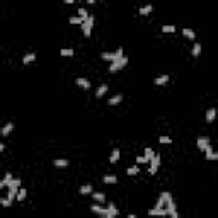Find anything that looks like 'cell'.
<instances>
[{"mask_svg":"<svg viewBox=\"0 0 218 218\" xmlns=\"http://www.w3.org/2000/svg\"><path fill=\"white\" fill-rule=\"evenodd\" d=\"M169 199H172V196H171V192L169 191L160 192V196H158V199H157V203H155L154 208H165V205H167V201Z\"/></svg>","mask_w":218,"mask_h":218,"instance_id":"4","label":"cell"},{"mask_svg":"<svg viewBox=\"0 0 218 218\" xmlns=\"http://www.w3.org/2000/svg\"><path fill=\"white\" fill-rule=\"evenodd\" d=\"M208 145H209V140H208L206 137H199V138H198V148H199V150H203V152H205V148H206Z\"/></svg>","mask_w":218,"mask_h":218,"instance_id":"10","label":"cell"},{"mask_svg":"<svg viewBox=\"0 0 218 218\" xmlns=\"http://www.w3.org/2000/svg\"><path fill=\"white\" fill-rule=\"evenodd\" d=\"M150 169H148V172L150 174H155V172L158 171V165H160V155H155L152 160H150Z\"/></svg>","mask_w":218,"mask_h":218,"instance_id":"5","label":"cell"},{"mask_svg":"<svg viewBox=\"0 0 218 218\" xmlns=\"http://www.w3.org/2000/svg\"><path fill=\"white\" fill-rule=\"evenodd\" d=\"M143 157H145L147 160L150 162V160H152V158L155 157V152H154V148H150V147H147V148H145V155H143Z\"/></svg>","mask_w":218,"mask_h":218,"instance_id":"26","label":"cell"},{"mask_svg":"<svg viewBox=\"0 0 218 218\" xmlns=\"http://www.w3.org/2000/svg\"><path fill=\"white\" fill-rule=\"evenodd\" d=\"M126 172H128V175H137L138 172H140V167H138V165H131Z\"/></svg>","mask_w":218,"mask_h":218,"instance_id":"30","label":"cell"},{"mask_svg":"<svg viewBox=\"0 0 218 218\" xmlns=\"http://www.w3.org/2000/svg\"><path fill=\"white\" fill-rule=\"evenodd\" d=\"M205 152H206V160H218V155L213 152V147H211V145L206 147Z\"/></svg>","mask_w":218,"mask_h":218,"instance_id":"8","label":"cell"},{"mask_svg":"<svg viewBox=\"0 0 218 218\" xmlns=\"http://www.w3.org/2000/svg\"><path fill=\"white\" fill-rule=\"evenodd\" d=\"M107 213H109V215H111L112 218H114L116 215L119 213V211H118V208H116V206L112 205V203H109V206H107Z\"/></svg>","mask_w":218,"mask_h":218,"instance_id":"28","label":"cell"},{"mask_svg":"<svg viewBox=\"0 0 218 218\" xmlns=\"http://www.w3.org/2000/svg\"><path fill=\"white\" fill-rule=\"evenodd\" d=\"M215 116H216V109H215V107H209L208 111H206V121H208V123H213Z\"/></svg>","mask_w":218,"mask_h":218,"instance_id":"12","label":"cell"},{"mask_svg":"<svg viewBox=\"0 0 218 218\" xmlns=\"http://www.w3.org/2000/svg\"><path fill=\"white\" fill-rule=\"evenodd\" d=\"M82 22H84V21H82L78 16H73V17H70V24H80V26H82Z\"/></svg>","mask_w":218,"mask_h":218,"instance_id":"33","label":"cell"},{"mask_svg":"<svg viewBox=\"0 0 218 218\" xmlns=\"http://www.w3.org/2000/svg\"><path fill=\"white\" fill-rule=\"evenodd\" d=\"M101 218H112V216H111V215H109V213H107V215H102V216H101Z\"/></svg>","mask_w":218,"mask_h":218,"instance_id":"41","label":"cell"},{"mask_svg":"<svg viewBox=\"0 0 218 218\" xmlns=\"http://www.w3.org/2000/svg\"><path fill=\"white\" fill-rule=\"evenodd\" d=\"M118 160H119V150H118V148H114V150H112V152H111V157H109V162H111V164H116V162H118Z\"/></svg>","mask_w":218,"mask_h":218,"instance_id":"22","label":"cell"},{"mask_svg":"<svg viewBox=\"0 0 218 218\" xmlns=\"http://www.w3.org/2000/svg\"><path fill=\"white\" fill-rule=\"evenodd\" d=\"M164 33H175V26H162Z\"/></svg>","mask_w":218,"mask_h":218,"instance_id":"36","label":"cell"},{"mask_svg":"<svg viewBox=\"0 0 218 218\" xmlns=\"http://www.w3.org/2000/svg\"><path fill=\"white\" fill-rule=\"evenodd\" d=\"M106 92H107V85H106V84H102V85L97 89V92H95V97H97V99L104 97V95H106Z\"/></svg>","mask_w":218,"mask_h":218,"instance_id":"21","label":"cell"},{"mask_svg":"<svg viewBox=\"0 0 218 218\" xmlns=\"http://www.w3.org/2000/svg\"><path fill=\"white\" fill-rule=\"evenodd\" d=\"M75 84H77L78 87H82V89H85V90L90 89V82L87 80V78H84V77H78L77 80H75Z\"/></svg>","mask_w":218,"mask_h":218,"instance_id":"9","label":"cell"},{"mask_svg":"<svg viewBox=\"0 0 218 218\" xmlns=\"http://www.w3.org/2000/svg\"><path fill=\"white\" fill-rule=\"evenodd\" d=\"M12 181H14V179H12V174H10V172H7V174H5V177H4V182L7 184V186H9V184L12 182Z\"/></svg>","mask_w":218,"mask_h":218,"instance_id":"35","label":"cell"},{"mask_svg":"<svg viewBox=\"0 0 218 218\" xmlns=\"http://www.w3.org/2000/svg\"><path fill=\"white\" fill-rule=\"evenodd\" d=\"M78 191H80V194H92V191H94V189H92V186H90V184H84V186H82Z\"/></svg>","mask_w":218,"mask_h":218,"instance_id":"25","label":"cell"},{"mask_svg":"<svg viewBox=\"0 0 218 218\" xmlns=\"http://www.w3.org/2000/svg\"><path fill=\"white\" fill-rule=\"evenodd\" d=\"M158 141H160V143H165V145H169V143H172V138H171V137H160V138H158Z\"/></svg>","mask_w":218,"mask_h":218,"instance_id":"34","label":"cell"},{"mask_svg":"<svg viewBox=\"0 0 218 218\" xmlns=\"http://www.w3.org/2000/svg\"><path fill=\"white\" fill-rule=\"evenodd\" d=\"M128 218H137V216H135V215H128Z\"/></svg>","mask_w":218,"mask_h":218,"instance_id":"42","label":"cell"},{"mask_svg":"<svg viewBox=\"0 0 218 218\" xmlns=\"http://www.w3.org/2000/svg\"><path fill=\"white\" fill-rule=\"evenodd\" d=\"M137 164H148V160L145 157H137Z\"/></svg>","mask_w":218,"mask_h":218,"instance_id":"37","label":"cell"},{"mask_svg":"<svg viewBox=\"0 0 218 218\" xmlns=\"http://www.w3.org/2000/svg\"><path fill=\"white\" fill-rule=\"evenodd\" d=\"M169 216H171V218H181V216H179V213H177V211H174V213H171V215H169Z\"/></svg>","mask_w":218,"mask_h":218,"instance_id":"38","label":"cell"},{"mask_svg":"<svg viewBox=\"0 0 218 218\" xmlns=\"http://www.w3.org/2000/svg\"><path fill=\"white\" fill-rule=\"evenodd\" d=\"M34 60H36V53H27V55L22 58V63H24V65H29V63H33Z\"/></svg>","mask_w":218,"mask_h":218,"instance_id":"17","label":"cell"},{"mask_svg":"<svg viewBox=\"0 0 218 218\" xmlns=\"http://www.w3.org/2000/svg\"><path fill=\"white\" fill-rule=\"evenodd\" d=\"M77 14H78V17H80V19H82V21H84V22H85L87 19H89V12H87V10L84 9V7H78Z\"/></svg>","mask_w":218,"mask_h":218,"instance_id":"23","label":"cell"},{"mask_svg":"<svg viewBox=\"0 0 218 218\" xmlns=\"http://www.w3.org/2000/svg\"><path fill=\"white\" fill-rule=\"evenodd\" d=\"M94 22H95L94 16H89V19H87L85 22H82V33H84V36H85V38H89V36H90V33H92V26H94Z\"/></svg>","mask_w":218,"mask_h":218,"instance_id":"2","label":"cell"},{"mask_svg":"<svg viewBox=\"0 0 218 218\" xmlns=\"http://www.w3.org/2000/svg\"><path fill=\"white\" fill-rule=\"evenodd\" d=\"M60 55L61 56H68L70 58V56H73V50L72 48H68V50H60Z\"/></svg>","mask_w":218,"mask_h":218,"instance_id":"31","label":"cell"},{"mask_svg":"<svg viewBox=\"0 0 218 218\" xmlns=\"http://www.w3.org/2000/svg\"><path fill=\"white\" fill-rule=\"evenodd\" d=\"M102 181H104V184H114V182H118V177L112 174H107L102 177Z\"/></svg>","mask_w":218,"mask_h":218,"instance_id":"20","label":"cell"},{"mask_svg":"<svg viewBox=\"0 0 218 218\" xmlns=\"http://www.w3.org/2000/svg\"><path fill=\"white\" fill-rule=\"evenodd\" d=\"M92 198H94V201H97V203H104V201H106V194H104V192L94 191L92 192Z\"/></svg>","mask_w":218,"mask_h":218,"instance_id":"16","label":"cell"},{"mask_svg":"<svg viewBox=\"0 0 218 218\" xmlns=\"http://www.w3.org/2000/svg\"><path fill=\"white\" fill-rule=\"evenodd\" d=\"M0 205H2V206H5V208H9V206H12L14 203H12V201H9L7 198H2V199H0Z\"/></svg>","mask_w":218,"mask_h":218,"instance_id":"32","label":"cell"},{"mask_svg":"<svg viewBox=\"0 0 218 218\" xmlns=\"http://www.w3.org/2000/svg\"><path fill=\"white\" fill-rule=\"evenodd\" d=\"M26 196H27V191L21 188L17 191V196H16V198H17V201H24V199H26Z\"/></svg>","mask_w":218,"mask_h":218,"instance_id":"29","label":"cell"},{"mask_svg":"<svg viewBox=\"0 0 218 218\" xmlns=\"http://www.w3.org/2000/svg\"><path fill=\"white\" fill-rule=\"evenodd\" d=\"M90 209L94 211V213H97V215H107V208H102V206H99V205H92L90 206Z\"/></svg>","mask_w":218,"mask_h":218,"instance_id":"11","label":"cell"},{"mask_svg":"<svg viewBox=\"0 0 218 218\" xmlns=\"http://www.w3.org/2000/svg\"><path fill=\"white\" fill-rule=\"evenodd\" d=\"M124 56V53H123V48H118V51H114V53H101V58L102 60H106V61H118V60H121Z\"/></svg>","mask_w":218,"mask_h":218,"instance_id":"1","label":"cell"},{"mask_svg":"<svg viewBox=\"0 0 218 218\" xmlns=\"http://www.w3.org/2000/svg\"><path fill=\"white\" fill-rule=\"evenodd\" d=\"M4 150H5V145H4V143H0V154H2Z\"/></svg>","mask_w":218,"mask_h":218,"instance_id":"40","label":"cell"},{"mask_svg":"<svg viewBox=\"0 0 218 218\" xmlns=\"http://www.w3.org/2000/svg\"><path fill=\"white\" fill-rule=\"evenodd\" d=\"M182 34L186 36L188 39H194V38H196V33H194L192 29H189V27H184V29H182Z\"/></svg>","mask_w":218,"mask_h":218,"instance_id":"24","label":"cell"},{"mask_svg":"<svg viewBox=\"0 0 218 218\" xmlns=\"http://www.w3.org/2000/svg\"><path fill=\"white\" fill-rule=\"evenodd\" d=\"M12 131H14V123H7V124H4V128L0 130V135L2 137H9Z\"/></svg>","mask_w":218,"mask_h":218,"instance_id":"7","label":"cell"},{"mask_svg":"<svg viewBox=\"0 0 218 218\" xmlns=\"http://www.w3.org/2000/svg\"><path fill=\"white\" fill-rule=\"evenodd\" d=\"M167 82H169V75H160V77H157L154 80L155 85H165Z\"/></svg>","mask_w":218,"mask_h":218,"instance_id":"15","label":"cell"},{"mask_svg":"<svg viewBox=\"0 0 218 218\" xmlns=\"http://www.w3.org/2000/svg\"><path fill=\"white\" fill-rule=\"evenodd\" d=\"M126 65H128V56H123L121 60H118V61H112V63H111V67H109V73H114V72H118V70L124 68Z\"/></svg>","mask_w":218,"mask_h":218,"instance_id":"3","label":"cell"},{"mask_svg":"<svg viewBox=\"0 0 218 218\" xmlns=\"http://www.w3.org/2000/svg\"><path fill=\"white\" fill-rule=\"evenodd\" d=\"M121 101H123V94H116V95H112L111 99H109V106H118V104L121 102Z\"/></svg>","mask_w":218,"mask_h":218,"instance_id":"14","label":"cell"},{"mask_svg":"<svg viewBox=\"0 0 218 218\" xmlns=\"http://www.w3.org/2000/svg\"><path fill=\"white\" fill-rule=\"evenodd\" d=\"M148 215L150 216H165L167 209L165 208H152V209H148Z\"/></svg>","mask_w":218,"mask_h":218,"instance_id":"6","label":"cell"},{"mask_svg":"<svg viewBox=\"0 0 218 218\" xmlns=\"http://www.w3.org/2000/svg\"><path fill=\"white\" fill-rule=\"evenodd\" d=\"M5 186H7V184H5V182H4V179H2V181H0V189H4Z\"/></svg>","mask_w":218,"mask_h":218,"instance_id":"39","label":"cell"},{"mask_svg":"<svg viewBox=\"0 0 218 218\" xmlns=\"http://www.w3.org/2000/svg\"><path fill=\"white\" fill-rule=\"evenodd\" d=\"M165 209H167V215H171V213H174V211H177V209H175V203H174V199H169V201H167Z\"/></svg>","mask_w":218,"mask_h":218,"instance_id":"19","label":"cell"},{"mask_svg":"<svg viewBox=\"0 0 218 218\" xmlns=\"http://www.w3.org/2000/svg\"><path fill=\"white\" fill-rule=\"evenodd\" d=\"M53 164H55V167H58V169L68 167V160H67V158H55V160H53Z\"/></svg>","mask_w":218,"mask_h":218,"instance_id":"13","label":"cell"},{"mask_svg":"<svg viewBox=\"0 0 218 218\" xmlns=\"http://www.w3.org/2000/svg\"><path fill=\"white\" fill-rule=\"evenodd\" d=\"M152 10H154V7H152V5H143V7H140V10H138V14H140V16H148L150 12H152Z\"/></svg>","mask_w":218,"mask_h":218,"instance_id":"18","label":"cell"},{"mask_svg":"<svg viewBox=\"0 0 218 218\" xmlns=\"http://www.w3.org/2000/svg\"><path fill=\"white\" fill-rule=\"evenodd\" d=\"M191 55L194 56V58L201 55V43H194V46H192V51H191Z\"/></svg>","mask_w":218,"mask_h":218,"instance_id":"27","label":"cell"}]
</instances>
